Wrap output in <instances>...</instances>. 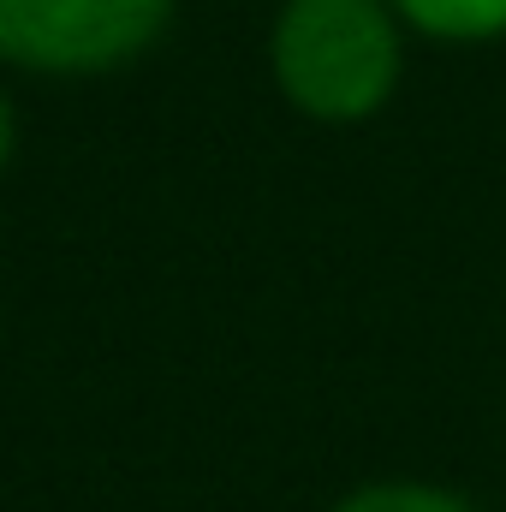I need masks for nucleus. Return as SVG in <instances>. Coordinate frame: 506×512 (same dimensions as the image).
Returning <instances> with one entry per match:
<instances>
[{"mask_svg": "<svg viewBox=\"0 0 506 512\" xmlns=\"http://www.w3.org/2000/svg\"><path fill=\"white\" fill-rule=\"evenodd\" d=\"M268 60L280 96L298 114L322 126H352L393 96L405 48L381 0H286Z\"/></svg>", "mask_w": 506, "mask_h": 512, "instance_id": "obj_1", "label": "nucleus"}, {"mask_svg": "<svg viewBox=\"0 0 506 512\" xmlns=\"http://www.w3.org/2000/svg\"><path fill=\"white\" fill-rule=\"evenodd\" d=\"M173 0H0V60L24 72H108L143 54Z\"/></svg>", "mask_w": 506, "mask_h": 512, "instance_id": "obj_2", "label": "nucleus"}, {"mask_svg": "<svg viewBox=\"0 0 506 512\" xmlns=\"http://www.w3.org/2000/svg\"><path fill=\"white\" fill-rule=\"evenodd\" d=\"M399 18L435 42H495L506 36V0H393Z\"/></svg>", "mask_w": 506, "mask_h": 512, "instance_id": "obj_3", "label": "nucleus"}, {"mask_svg": "<svg viewBox=\"0 0 506 512\" xmlns=\"http://www.w3.org/2000/svg\"><path fill=\"white\" fill-rule=\"evenodd\" d=\"M334 512H471L459 495L435 489V483H370L352 489Z\"/></svg>", "mask_w": 506, "mask_h": 512, "instance_id": "obj_4", "label": "nucleus"}, {"mask_svg": "<svg viewBox=\"0 0 506 512\" xmlns=\"http://www.w3.org/2000/svg\"><path fill=\"white\" fill-rule=\"evenodd\" d=\"M12 143H18V120H12V102L0 96V167L12 161Z\"/></svg>", "mask_w": 506, "mask_h": 512, "instance_id": "obj_5", "label": "nucleus"}]
</instances>
